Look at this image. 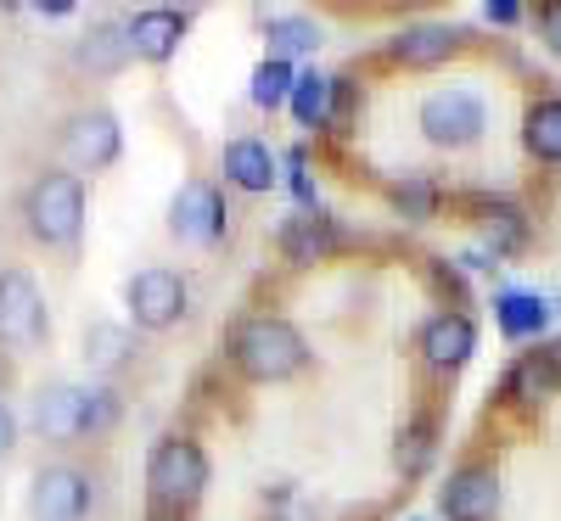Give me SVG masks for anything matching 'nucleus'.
<instances>
[{
    "mask_svg": "<svg viewBox=\"0 0 561 521\" xmlns=\"http://www.w3.org/2000/svg\"><path fill=\"white\" fill-rule=\"evenodd\" d=\"M523 18V7H511V0H500V7H489V23H500V28H511Z\"/></svg>",
    "mask_w": 561,
    "mask_h": 521,
    "instance_id": "obj_31",
    "label": "nucleus"
},
{
    "mask_svg": "<svg viewBox=\"0 0 561 521\" xmlns=\"http://www.w3.org/2000/svg\"><path fill=\"white\" fill-rule=\"evenodd\" d=\"M147 488H152V505H169V510H185L197 505L203 488H208V454L197 438H163L147 460Z\"/></svg>",
    "mask_w": 561,
    "mask_h": 521,
    "instance_id": "obj_4",
    "label": "nucleus"
},
{
    "mask_svg": "<svg viewBox=\"0 0 561 521\" xmlns=\"http://www.w3.org/2000/svg\"><path fill=\"white\" fill-rule=\"evenodd\" d=\"M118 420V398L113 393H84V387H39L34 398V426L45 443H79V438H102Z\"/></svg>",
    "mask_w": 561,
    "mask_h": 521,
    "instance_id": "obj_3",
    "label": "nucleus"
},
{
    "mask_svg": "<svg viewBox=\"0 0 561 521\" xmlns=\"http://www.w3.org/2000/svg\"><path fill=\"white\" fill-rule=\"evenodd\" d=\"M472 348H478V331L455 309H444V314H433L427 325H421V359H427L433 370H460L466 359H472Z\"/></svg>",
    "mask_w": 561,
    "mask_h": 521,
    "instance_id": "obj_12",
    "label": "nucleus"
},
{
    "mask_svg": "<svg viewBox=\"0 0 561 521\" xmlns=\"http://www.w3.org/2000/svg\"><path fill=\"white\" fill-rule=\"evenodd\" d=\"M45 343V303L23 269H0V348L28 354Z\"/></svg>",
    "mask_w": 561,
    "mask_h": 521,
    "instance_id": "obj_7",
    "label": "nucleus"
},
{
    "mask_svg": "<svg viewBox=\"0 0 561 521\" xmlns=\"http://www.w3.org/2000/svg\"><path fill=\"white\" fill-rule=\"evenodd\" d=\"M556 387H561V370L550 364V354H523L505 375V398H517V404H545Z\"/></svg>",
    "mask_w": 561,
    "mask_h": 521,
    "instance_id": "obj_17",
    "label": "nucleus"
},
{
    "mask_svg": "<svg viewBox=\"0 0 561 521\" xmlns=\"http://www.w3.org/2000/svg\"><path fill=\"white\" fill-rule=\"evenodd\" d=\"M23 224L39 247H73L84 230V180L68 169H45L23 192Z\"/></svg>",
    "mask_w": 561,
    "mask_h": 521,
    "instance_id": "obj_2",
    "label": "nucleus"
},
{
    "mask_svg": "<svg viewBox=\"0 0 561 521\" xmlns=\"http://www.w3.org/2000/svg\"><path fill=\"white\" fill-rule=\"evenodd\" d=\"M421 135L433 140V147H449V152H460V147H472V140L489 129V113H483V102L472 96V90H433L427 102H421Z\"/></svg>",
    "mask_w": 561,
    "mask_h": 521,
    "instance_id": "obj_5",
    "label": "nucleus"
},
{
    "mask_svg": "<svg viewBox=\"0 0 561 521\" xmlns=\"http://www.w3.org/2000/svg\"><path fill=\"white\" fill-rule=\"evenodd\" d=\"M129 57H135L129 51V28H113V23H102L96 34H84V45H79V68H90V73H118Z\"/></svg>",
    "mask_w": 561,
    "mask_h": 521,
    "instance_id": "obj_21",
    "label": "nucleus"
},
{
    "mask_svg": "<svg viewBox=\"0 0 561 521\" xmlns=\"http://www.w3.org/2000/svg\"><path fill=\"white\" fill-rule=\"evenodd\" d=\"M332 96H337V79H325V73H298L293 84V118L304 129H320V124H332Z\"/></svg>",
    "mask_w": 561,
    "mask_h": 521,
    "instance_id": "obj_20",
    "label": "nucleus"
},
{
    "mask_svg": "<svg viewBox=\"0 0 561 521\" xmlns=\"http://www.w3.org/2000/svg\"><path fill=\"white\" fill-rule=\"evenodd\" d=\"M393 202H399V208H404L410 219H427V213H433V192H427V185H421V180H415V185H404V192H399Z\"/></svg>",
    "mask_w": 561,
    "mask_h": 521,
    "instance_id": "obj_26",
    "label": "nucleus"
},
{
    "mask_svg": "<svg viewBox=\"0 0 561 521\" xmlns=\"http://www.w3.org/2000/svg\"><path fill=\"white\" fill-rule=\"evenodd\" d=\"M314 45H320V28L304 23V18H275V23H270V57H275V62H287V57H298V51H314Z\"/></svg>",
    "mask_w": 561,
    "mask_h": 521,
    "instance_id": "obj_25",
    "label": "nucleus"
},
{
    "mask_svg": "<svg viewBox=\"0 0 561 521\" xmlns=\"http://www.w3.org/2000/svg\"><path fill=\"white\" fill-rule=\"evenodd\" d=\"M444 521H494L500 516V471L494 465H460L438 494Z\"/></svg>",
    "mask_w": 561,
    "mask_h": 521,
    "instance_id": "obj_10",
    "label": "nucleus"
},
{
    "mask_svg": "<svg viewBox=\"0 0 561 521\" xmlns=\"http://www.w3.org/2000/svg\"><path fill=\"white\" fill-rule=\"evenodd\" d=\"M169 230L192 247H208L225 235V192L214 180H185L169 202Z\"/></svg>",
    "mask_w": 561,
    "mask_h": 521,
    "instance_id": "obj_9",
    "label": "nucleus"
},
{
    "mask_svg": "<svg viewBox=\"0 0 561 521\" xmlns=\"http://www.w3.org/2000/svg\"><path fill=\"white\" fill-rule=\"evenodd\" d=\"M523 140L539 163H561V96H539L523 118Z\"/></svg>",
    "mask_w": 561,
    "mask_h": 521,
    "instance_id": "obj_19",
    "label": "nucleus"
},
{
    "mask_svg": "<svg viewBox=\"0 0 561 521\" xmlns=\"http://www.w3.org/2000/svg\"><path fill=\"white\" fill-rule=\"evenodd\" d=\"M230 359L248 382H293V375L309 364V348L298 337L293 320L280 314H253L230 331Z\"/></svg>",
    "mask_w": 561,
    "mask_h": 521,
    "instance_id": "obj_1",
    "label": "nucleus"
},
{
    "mask_svg": "<svg viewBox=\"0 0 561 521\" xmlns=\"http://www.w3.org/2000/svg\"><path fill=\"white\" fill-rule=\"evenodd\" d=\"M293 84H298V73L287 68V62H275V57H264L259 68H253V90H248V96H253V107H280V102H293Z\"/></svg>",
    "mask_w": 561,
    "mask_h": 521,
    "instance_id": "obj_23",
    "label": "nucleus"
},
{
    "mask_svg": "<svg viewBox=\"0 0 561 521\" xmlns=\"http://www.w3.org/2000/svg\"><path fill=\"white\" fill-rule=\"evenodd\" d=\"M337 247V224L325 213H298L287 230H280V253H287L293 264H314L320 253Z\"/></svg>",
    "mask_w": 561,
    "mask_h": 521,
    "instance_id": "obj_16",
    "label": "nucleus"
},
{
    "mask_svg": "<svg viewBox=\"0 0 561 521\" xmlns=\"http://www.w3.org/2000/svg\"><path fill=\"white\" fill-rule=\"evenodd\" d=\"M135 337H129V325H113V320H96L84 331V359L96 364V370H118L129 359Z\"/></svg>",
    "mask_w": 561,
    "mask_h": 521,
    "instance_id": "obj_22",
    "label": "nucleus"
},
{
    "mask_svg": "<svg viewBox=\"0 0 561 521\" xmlns=\"http://www.w3.org/2000/svg\"><path fill=\"white\" fill-rule=\"evenodd\" d=\"M12 443H18V415L0 404V454H12Z\"/></svg>",
    "mask_w": 561,
    "mask_h": 521,
    "instance_id": "obj_30",
    "label": "nucleus"
},
{
    "mask_svg": "<svg viewBox=\"0 0 561 521\" xmlns=\"http://www.w3.org/2000/svg\"><path fill=\"white\" fill-rule=\"evenodd\" d=\"M550 364H556V370H561V343H556V348H550Z\"/></svg>",
    "mask_w": 561,
    "mask_h": 521,
    "instance_id": "obj_32",
    "label": "nucleus"
},
{
    "mask_svg": "<svg viewBox=\"0 0 561 521\" xmlns=\"http://www.w3.org/2000/svg\"><path fill=\"white\" fill-rule=\"evenodd\" d=\"M455 51H460V34L444 28V23H415V28L393 34V45H388V57H393L399 68H438V62H449Z\"/></svg>",
    "mask_w": 561,
    "mask_h": 521,
    "instance_id": "obj_13",
    "label": "nucleus"
},
{
    "mask_svg": "<svg viewBox=\"0 0 561 521\" xmlns=\"http://www.w3.org/2000/svg\"><path fill=\"white\" fill-rule=\"evenodd\" d=\"M275 505H280V521H309V510H304V499H298L293 488H280Z\"/></svg>",
    "mask_w": 561,
    "mask_h": 521,
    "instance_id": "obj_29",
    "label": "nucleus"
},
{
    "mask_svg": "<svg viewBox=\"0 0 561 521\" xmlns=\"http://www.w3.org/2000/svg\"><path fill=\"white\" fill-rule=\"evenodd\" d=\"M399 443H410V449H399V460H404V471H415L421 460H427V420H415Z\"/></svg>",
    "mask_w": 561,
    "mask_h": 521,
    "instance_id": "obj_27",
    "label": "nucleus"
},
{
    "mask_svg": "<svg viewBox=\"0 0 561 521\" xmlns=\"http://www.w3.org/2000/svg\"><path fill=\"white\" fill-rule=\"evenodd\" d=\"M124 303H129V320H135L140 331H169V325H180V314H185V280H180L174 269L152 264V269L129 275Z\"/></svg>",
    "mask_w": 561,
    "mask_h": 521,
    "instance_id": "obj_8",
    "label": "nucleus"
},
{
    "mask_svg": "<svg viewBox=\"0 0 561 521\" xmlns=\"http://www.w3.org/2000/svg\"><path fill=\"white\" fill-rule=\"evenodd\" d=\"M90 510V477L73 465H45L34 477V494H28V516L34 521H84Z\"/></svg>",
    "mask_w": 561,
    "mask_h": 521,
    "instance_id": "obj_11",
    "label": "nucleus"
},
{
    "mask_svg": "<svg viewBox=\"0 0 561 521\" xmlns=\"http://www.w3.org/2000/svg\"><path fill=\"white\" fill-rule=\"evenodd\" d=\"M494 325L505 331L511 343H523V337H539V331L550 325V303L534 298V292H505L494 303Z\"/></svg>",
    "mask_w": 561,
    "mask_h": 521,
    "instance_id": "obj_18",
    "label": "nucleus"
},
{
    "mask_svg": "<svg viewBox=\"0 0 561 521\" xmlns=\"http://www.w3.org/2000/svg\"><path fill=\"white\" fill-rule=\"evenodd\" d=\"M539 34H545V45L561 57V0H550V7H539Z\"/></svg>",
    "mask_w": 561,
    "mask_h": 521,
    "instance_id": "obj_28",
    "label": "nucleus"
},
{
    "mask_svg": "<svg viewBox=\"0 0 561 521\" xmlns=\"http://www.w3.org/2000/svg\"><path fill=\"white\" fill-rule=\"evenodd\" d=\"M62 158L79 169V174H102L118 163V118L107 107H79L62 118Z\"/></svg>",
    "mask_w": 561,
    "mask_h": 521,
    "instance_id": "obj_6",
    "label": "nucleus"
},
{
    "mask_svg": "<svg viewBox=\"0 0 561 521\" xmlns=\"http://www.w3.org/2000/svg\"><path fill=\"white\" fill-rule=\"evenodd\" d=\"M219 174L237 185V192H270L275 185V158L264 140L242 135V140H230V147L219 152Z\"/></svg>",
    "mask_w": 561,
    "mask_h": 521,
    "instance_id": "obj_14",
    "label": "nucleus"
},
{
    "mask_svg": "<svg viewBox=\"0 0 561 521\" xmlns=\"http://www.w3.org/2000/svg\"><path fill=\"white\" fill-rule=\"evenodd\" d=\"M180 39H185V18H180V12H163V7L140 12V18L129 23V51H135L140 62H169V57L180 51Z\"/></svg>",
    "mask_w": 561,
    "mask_h": 521,
    "instance_id": "obj_15",
    "label": "nucleus"
},
{
    "mask_svg": "<svg viewBox=\"0 0 561 521\" xmlns=\"http://www.w3.org/2000/svg\"><path fill=\"white\" fill-rule=\"evenodd\" d=\"M483 235H489V247H494V258H505V253H517L523 247V213L517 208H505V202H489L483 208Z\"/></svg>",
    "mask_w": 561,
    "mask_h": 521,
    "instance_id": "obj_24",
    "label": "nucleus"
}]
</instances>
